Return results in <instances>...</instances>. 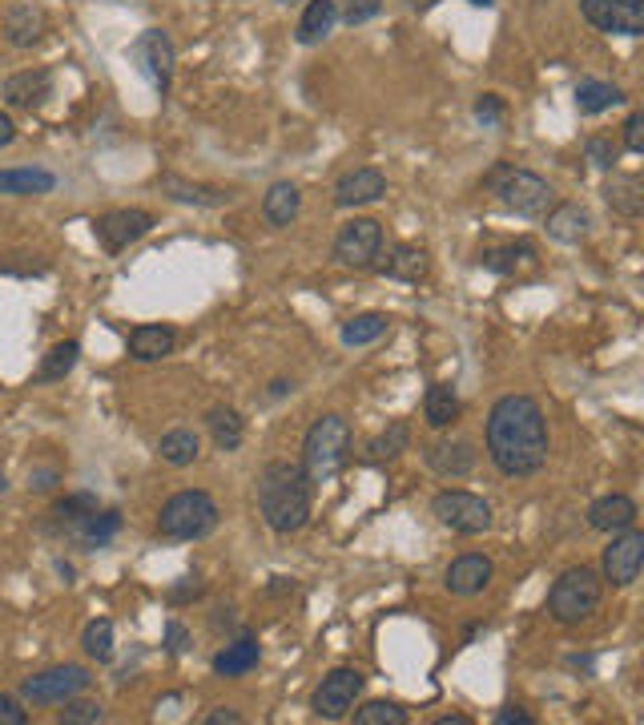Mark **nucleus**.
<instances>
[{"label": "nucleus", "instance_id": "f257e3e1", "mask_svg": "<svg viewBox=\"0 0 644 725\" xmlns=\"http://www.w3.org/2000/svg\"><path fill=\"white\" fill-rule=\"evenodd\" d=\"M487 456L512 480L536 475L548 463V423L532 396H503L487 415Z\"/></svg>", "mask_w": 644, "mask_h": 725}, {"label": "nucleus", "instance_id": "f03ea898", "mask_svg": "<svg viewBox=\"0 0 644 725\" xmlns=\"http://www.w3.org/2000/svg\"><path fill=\"white\" fill-rule=\"evenodd\" d=\"M311 492L315 484L306 480L303 463H287L275 460L266 463L263 475H258V508H263V520L275 532H299L311 520Z\"/></svg>", "mask_w": 644, "mask_h": 725}, {"label": "nucleus", "instance_id": "7ed1b4c3", "mask_svg": "<svg viewBox=\"0 0 644 725\" xmlns=\"http://www.w3.org/2000/svg\"><path fill=\"white\" fill-rule=\"evenodd\" d=\"M351 451V423L342 415H323L303 439V472L311 484H327L342 472Z\"/></svg>", "mask_w": 644, "mask_h": 725}, {"label": "nucleus", "instance_id": "20e7f679", "mask_svg": "<svg viewBox=\"0 0 644 725\" xmlns=\"http://www.w3.org/2000/svg\"><path fill=\"white\" fill-rule=\"evenodd\" d=\"M600 596H605V580L596 577V568H564L548 589V617L560 625H580L600 608Z\"/></svg>", "mask_w": 644, "mask_h": 725}, {"label": "nucleus", "instance_id": "39448f33", "mask_svg": "<svg viewBox=\"0 0 644 725\" xmlns=\"http://www.w3.org/2000/svg\"><path fill=\"white\" fill-rule=\"evenodd\" d=\"M218 528V504L210 492H178L158 516V532L166 541H202Z\"/></svg>", "mask_w": 644, "mask_h": 725}, {"label": "nucleus", "instance_id": "423d86ee", "mask_svg": "<svg viewBox=\"0 0 644 725\" xmlns=\"http://www.w3.org/2000/svg\"><path fill=\"white\" fill-rule=\"evenodd\" d=\"M491 185H496V194H500L503 206H508L512 214H520V218H544L556 202L552 185L532 170H512V166H500V170L491 173Z\"/></svg>", "mask_w": 644, "mask_h": 725}, {"label": "nucleus", "instance_id": "0eeeda50", "mask_svg": "<svg viewBox=\"0 0 644 725\" xmlns=\"http://www.w3.org/2000/svg\"><path fill=\"white\" fill-rule=\"evenodd\" d=\"M432 516L443 528L460 532V536H479V532L491 528V504H487L484 496L463 492V488L439 492V496L432 500Z\"/></svg>", "mask_w": 644, "mask_h": 725}, {"label": "nucleus", "instance_id": "6e6552de", "mask_svg": "<svg viewBox=\"0 0 644 725\" xmlns=\"http://www.w3.org/2000/svg\"><path fill=\"white\" fill-rule=\"evenodd\" d=\"M89 681H93V677H89V669H85V665H53V669L25 677L21 693H25L28 701H37V705H61V701L85 693V689H89Z\"/></svg>", "mask_w": 644, "mask_h": 725}, {"label": "nucleus", "instance_id": "1a4fd4ad", "mask_svg": "<svg viewBox=\"0 0 644 725\" xmlns=\"http://www.w3.org/2000/svg\"><path fill=\"white\" fill-rule=\"evenodd\" d=\"M363 686H367V677L359 669H335L323 677V686L315 689V717H323V722H339V717H347V713L355 710V698L363 693Z\"/></svg>", "mask_w": 644, "mask_h": 725}, {"label": "nucleus", "instance_id": "9d476101", "mask_svg": "<svg viewBox=\"0 0 644 725\" xmlns=\"http://www.w3.org/2000/svg\"><path fill=\"white\" fill-rule=\"evenodd\" d=\"M382 254V226L375 218H355L347 222L335 238V258L342 266H355V270H367L375 266V258Z\"/></svg>", "mask_w": 644, "mask_h": 725}, {"label": "nucleus", "instance_id": "9b49d317", "mask_svg": "<svg viewBox=\"0 0 644 725\" xmlns=\"http://www.w3.org/2000/svg\"><path fill=\"white\" fill-rule=\"evenodd\" d=\"M580 13L600 33H617V37L644 33V0H580Z\"/></svg>", "mask_w": 644, "mask_h": 725}, {"label": "nucleus", "instance_id": "f8f14e48", "mask_svg": "<svg viewBox=\"0 0 644 725\" xmlns=\"http://www.w3.org/2000/svg\"><path fill=\"white\" fill-rule=\"evenodd\" d=\"M130 61L142 69L145 77L154 81V89L158 93H170V81H173V45L166 33L158 28H149L142 37L130 45Z\"/></svg>", "mask_w": 644, "mask_h": 725}, {"label": "nucleus", "instance_id": "ddd939ff", "mask_svg": "<svg viewBox=\"0 0 644 725\" xmlns=\"http://www.w3.org/2000/svg\"><path fill=\"white\" fill-rule=\"evenodd\" d=\"M644 568V532L624 528L617 541L605 548V580L617 589H629Z\"/></svg>", "mask_w": 644, "mask_h": 725}, {"label": "nucleus", "instance_id": "4468645a", "mask_svg": "<svg viewBox=\"0 0 644 725\" xmlns=\"http://www.w3.org/2000/svg\"><path fill=\"white\" fill-rule=\"evenodd\" d=\"M149 230H154V214L149 210H109L93 222V234L101 238V246L113 254L125 251L130 242L145 238Z\"/></svg>", "mask_w": 644, "mask_h": 725}, {"label": "nucleus", "instance_id": "2eb2a0df", "mask_svg": "<svg viewBox=\"0 0 644 725\" xmlns=\"http://www.w3.org/2000/svg\"><path fill=\"white\" fill-rule=\"evenodd\" d=\"M423 460H427V468H432L435 475L460 480V475H467L475 468L479 451H475L472 439H435V444H427Z\"/></svg>", "mask_w": 644, "mask_h": 725}, {"label": "nucleus", "instance_id": "dca6fc26", "mask_svg": "<svg viewBox=\"0 0 644 725\" xmlns=\"http://www.w3.org/2000/svg\"><path fill=\"white\" fill-rule=\"evenodd\" d=\"M382 194H387V178H382L379 170H370V166L342 173L339 182H335V206H342V210H351V206H367V202H379Z\"/></svg>", "mask_w": 644, "mask_h": 725}, {"label": "nucleus", "instance_id": "f3484780", "mask_svg": "<svg viewBox=\"0 0 644 725\" xmlns=\"http://www.w3.org/2000/svg\"><path fill=\"white\" fill-rule=\"evenodd\" d=\"M491 560L487 556H479V553H463V556H455L448 565V589L455 596H475V593H484L487 584H491Z\"/></svg>", "mask_w": 644, "mask_h": 725}, {"label": "nucleus", "instance_id": "a211bd4d", "mask_svg": "<svg viewBox=\"0 0 644 725\" xmlns=\"http://www.w3.org/2000/svg\"><path fill=\"white\" fill-rule=\"evenodd\" d=\"M4 101L16 109H33L40 106L49 93H53V73L49 69H25V73H13L4 81Z\"/></svg>", "mask_w": 644, "mask_h": 725}, {"label": "nucleus", "instance_id": "6ab92c4d", "mask_svg": "<svg viewBox=\"0 0 644 725\" xmlns=\"http://www.w3.org/2000/svg\"><path fill=\"white\" fill-rule=\"evenodd\" d=\"M427 270H432V258H427V251L415 246V242H399V246L387 254V263H379V275L394 278V282H423Z\"/></svg>", "mask_w": 644, "mask_h": 725}, {"label": "nucleus", "instance_id": "aec40b11", "mask_svg": "<svg viewBox=\"0 0 644 725\" xmlns=\"http://www.w3.org/2000/svg\"><path fill=\"white\" fill-rule=\"evenodd\" d=\"M588 524L596 528V532H624V528L636 524V504H632L629 496H620V492L600 496V500H592L588 508Z\"/></svg>", "mask_w": 644, "mask_h": 725}, {"label": "nucleus", "instance_id": "412c9836", "mask_svg": "<svg viewBox=\"0 0 644 725\" xmlns=\"http://www.w3.org/2000/svg\"><path fill=\"white\" fill-rule=\"evenodd\" d=\"M40 33H45V13H40L37 4H13L9 13H4V37H9V45H16V49H33L40 40Z\"/></svg>", "mask_w": 644, "mask_h": 725}, {"label": "nucleus", "instance_id": "4be33fe9", "mask_svg": "<svg viewBox=\"0 0 644 725\" xmlns=\"http://www.w3.org/2000/svg\"><path fill=\"white\" fill-rule=\"evenodd\" d=\"M118 528H121L118 512H89L69 524V536H73L81 548H106V544L118 536Z\"/></svg>", "mask_w": 644, "mask_h": 725}, {"label": "nucleus", "instance_id": "5701e85b", "mask_svg": "<svg viewBox=\"0 0 644 725\" xmlns=\"http://www.w3.org/2000/svg\"><path fill=\"white\" fill-rule=\"evenodd\" d=\"M544 218H548V234H552L556 242H568V246L584 242L592 230L588 210H580V206H572V202H568V206H552Z\"/></svg>", "mask_w": 644, "mask_h": 725}, {"label": "nucleus", "instance_id": "b1692460", "mask_svg": "<svg viewBox=\"0 0 644 725\" xmlns=\"http://www.w3.org/2000/svg\"><path fill=\"white\" fill-rule=\"evenodd\" d=\"M173 347H178V330L173 327H133L130 330V355L142 359V363L166 359Z\"/></svg>", "mask_w": 644, "mask_h": 725}, {"label": "nucleus", "instance_id": "393cba45", "mask_svg": "<svg viewBox=\"0 0 644 725\" xmlns=\"http://www.w3.org/2000/svg\"><path fill=\"white\" fill-rule=\"evenodd\" d=\"M299 206H303V194H299V185L294 182H275L266 190L263 198V218L270 226H290L299 218Z\"/></svg>", "mask_w": 644, "mask_h": 725}, {"label": "nucleus", "instance_id": "a878e982", "mask_svg": "<svg viewBox=\"0 0 644 725\" xmlns=\"http://www.w3.org/2000/svg\"><path fill=\"white\" fill-rule=\"evenodd\" d=\"M624 101V89L612 85V81H596V77H584L576 85V109L584 118H596V113H605V109L620 106Z\"/></svg>", "mask_w": 644, "mask_h": 725}, {"label": "nucleus", "instance_id": "bb28decb", "mask_svg": "<svg viewBox=\"0 0 644 725\" xmlns=\"http://www.w3.org/2000/svg\"><path fill=\"white\" fill-rule=\"evenodd\" d=\"M263 657V645L254 641V637H238L234 645H226L218 657H214V673L218 677H242V673H251Z\"/></svg>", "mask_w": 644, "mask_h": 725}, {"label": "nucleus", "instance_id": "cd10ccee", "mask_svg": "<svg viewBox=\"0 0 644 725\" xmlns=\"http://www.w3.org/2000/svg\"><path fill=\"white\" fill-rule=\"evenodd\" d=\"M605 198L620 218H641V210H644L641 178H636V173H617V178L605 185Z\"/></svg>", "mask_w": 644, "mask_h": 725}, {"label": "nucleus", "instance_id": "c85d7f7f", "mask_svg": "<svg viewBox=\"0 0 644 725\" xmlns=\"http://www.w3.org/2000/svg\"><path fill=\"white\" fill-rule=\"evenodd\" d=\"M460 396H455V387L451 383H432V391L423 399V420L432 423V427H451V423L460 420Z\"/></svg>", "mask_w": 644, "mask_h": 725}, {"label": "nucleus", "instance_id": "c756f323", "mask_svg": "<svg viewBox=\"0 0 644 725\" xmlns=\"http://www.w3.org/2000/svg\"><path fill=\"white\" fill-rule=\"evenodd\" d=\"M57 178L49 170H0V194H16V198H33V194H49Z\"/></svg>", "mask_w": 644, "mask_h": 725}, {"label": "nucleus", "instance_id": "7c9ffc66", "mask_svg": "<svg viewBox=\"0 0 644 725\" xmlns=\"http://www.w3.org/2000/svg\"><path fill=\"white\" fill-rule=\"evenodd\" d=\"M161 190H166L170 198L190 202V206H206V210L230 202V190H218V185H190V182H182V178H173V173L161 178Z\"/></svg>", "mask_w": 644, "mask_h": 725}, {"label": "nucleus", "instance_id": "2f4dec72", "mask_svg": "<svg viewBox=\"0 0 644 725\" xmlns=\"http://www.w3.org/2000/svg\"><path fill=\"white\" fill-rule=\"evenodd\" d=\"M335 21H339V4L335 0H311L303 21H299V40L303 45H318L335 28Z\"/></svg>", "mask_w": 644, "mask_h": 725}, {"label": "nucleus", "instance_id": "473e14b6", "mask_svg": "<svg viewBox=\"0 0 644 725\" xmlns=\"http://www.w3.org/2000/svg\"><path fill=\"white\" fill-rule=\"evenodd\" d=\"M158 451H161V460L170 463V468H190V463L202 456V439H197L190 427H178V432L161 435Z\"/></svg>", "mask_w": 644, "mask_h": 725}, {"label": "nucleus", "instance_id": "72a5a7b5", "mask_svg": "<svg viewBox=\"0 0 644 725\" xmlns=\"http://www.w3.org/2000/svg\"><path fill=\"white\" fill-rule=\"evenodd\" d=\"M206 427H210L218 451L242 448V435H246V427H242V415H238L234 408H214L210 415H206Z\"/></svg>", "mask_w": 644, "mask_h": 725}, {"label": "nucleus", "instance_id": "f704fd0d", "mask_svg": "<svg viewBox=\"0 0 644 725\" xmlns=\"http://www.w3.org/2000/svg\"><path fill=\"white\" fill-rule=\"evenodd\" d=\"M382 335H387V315H379V311L355 315L351 323H342V330H339L342 347H367V343H375V339H382Z\"/></svg>", "mask_w": 644, "mask_h": 725}, {"label": "nucleus", "instance_id": "c9c22d12", "mask_svg": "<svg viewBox=\"0 0 644 725\" xmlns=\"http://www.w3.org/2000/svg\"><path fill=\"white\" fill-rule=\"evenodd\" d=\"M411 444V427L408 423H391L387 432H379L375 439L367 444V460L370 463H382V460H394L399 451H408Z\"/></svg>", "mask_w": 644, "mask_h": 725}, {"label": "nucleus", "instance_id": "e433bc0d", "mask_svg": "<svg viewBox=\"0 0 644 725\" xmlns=\"http://www.w3.org/2000/svg\"><path fill=\"white\" fill-rule=\"evenodd\" d=\"M77 359H81V347L77 343H57L49 355L40 359V367H37V379L40 383H53V379H65L69 371L77 367Z\"/></svg>", "mask_w": 644, "mask_h": 725}, {"label": "nucleus", "instance_id": "4c0bfd02", "mask_svg": "<svg viewBox=\"0 0 644 725\" xmlns=\"http://www.w3.org/2000/svg\"><path fill=\"white\" fill-rule=\"evenodd\" d=\"M81 645L89 653L93 661H109L113 657V620H89L85 625V637H81Z\"/></svg>", "mask_w": 644, "mask_h": 725}, {"label": "nucleus", "instance_id": "58836bf2", "mask_svg": "<svg viewBox=\"0 0 644 725\" xmlns=\"http://www.w3.org/2000/svg\"><path fill=\"white\" fill-rule=\"evenodd\" d=\"M355 725H408V710L394 701H370L355 713Z\"/></svg>", "mask_w": 644, "mask_h": 725}, {"label": "nucleus", "instance_id": "ea45409f", "mask_svg": "<svg viewBox=\"0 0 644 725\" xmlns=\"http://www.w3.org/2000/svg\"><path fill=\"white\" fill-rule=\"evenodd\" d=\"M520 258H536V251L527 246V242H515V246H500V251H487L479 263L487 266V270H496V275H512L515 266H520Z\"/></svg>", "mask_w": 644, "mask_h": 725}, {"label": "nucleus", "instance_id": "a19ab883", "mask_svg": "<svg viewBox=\"0 0 644 725\" xmlns=\"http://www.w3.org/2000/svg\"><path fill=\"white\" fill-rule=\"evenodd\" d=\"M65 710H61V725H97V722H106V710L97 705V701H81V693L77 698H69V701H61Z\"/></svg>", "mask_w": 644, "mask_h": 725}, {"label": "nucleus", "instance_id": "79ce46f5", "mask_svg": "<svg viewBox=\"0 0 644 725\" xmlns=\"http://www.w3.org/2000/svg\"><path fill=\"white\" fill-rule=\"evenodd\" d=\"M584 154H588L592 166H600V170H612L620 158V145L612 142V137H588L584 142Z\"/></svg>", "mask_w": 644, "mask_h": 725}, {"label": "nucleus", "instance_id": "37998d69", "mask_svg": "<svg viewBox=\"0 0 644 725\" xmlns=\"http://www.w3.org/2000/svg\"><path fill=\"white\" fill-rule=\"evenodd\" d=\"M89 512H97V500H93V496H85V492H81V496H65V500L53 508V516L65 528L73 524V520H81V516H89Z\"/></svg>", "mask_w": 644, "mask_h": 725}, {"label": "nucleus", "instance_id": "c03bdc74", "mask_svg": "<svg viewBox=\"0 0 644 725\" xmlns=\"http://www.w3.org/2000/svg\"><path fill=\"white\" fill-rule=\"evenodd\" d=\"M475 121L484 125V130H496L503 121V101L496 97V93H484L479 101H475Z\"/></svg>", "mask_w": 644, "mask_h": 725}, {"label": "nucleus", "instance_id": "a18cd8bd", "mask_svg": "<svg viewBox=\"0 0 644 725\" xmlns=\"http://www.w3.org/2000/svg\"><path fill=\"white\" fill-rule=\"evenodd\" d=\"M624 149L629 154L644 149V113H629V121H624Z\"/></svg>", "mask_w": 644, "mask_h": 725}, {"label": "nucleus", "instance_id": "49530a36", "mask_svg": "<svg viewBox=\"0 0 644 725\" xmlns=\"http://www.w3.org/2000/svg\"><path fill=\"white\" fill-rule=\"evenodd\" d=\"M28 713L21 710V701L9 698V693H0V725H25Z\"/></svg>", "mask_w": 644, "mask_h": 725}, {"label": "nucleus", "instance_id": "de8ad7c7", "mask_svg": "<svg viewBox=\"0 0 644 725\" xmlns=\"http://www.w3.org/2000/svg\"><path fill=\"white\" fill-rule=\"evenodd\" d=\"M379 13V0H351V9H347V25H363L370 16Z\"/></svg>", "mask_w": 644, "mask_h": 725}, {"label": "nucleus", "instance_id": "09e8293b", "mask_svg": "<svg viewBox=\"0 0 644 725\" xmlns=\"http://www.w3.org/2000/svg\"><path fill=\"white\" fill-rule=\"evenodd\" d=\"M166 645H170V653H185V649H190V633H185L178 620L166 625Z\"/></svg>", "mask_w": 644, "mask_h": 725}, {"label": "nucleus", "instance_id": "8fccbe9b", "mask_svg": "<svg viewBox=\"0 0 644 725\" xmlns=\"http://www.w3.org/2000/svg\"><path fill=\"white\" fill-rule=\"evenodd\" d=\"M496 725H532V713H524L520 705H508V710L496 713Z\"/></svg>", "mask_w": 644, "mask_h": 725}, {"label": "nucleus", "instance_id": "3c124183", "mask_svg": "<svg viewBox=\"0 0 644 725\" xmlns=\"http://www.w3.org/2000/svg\"><path fill=\"white\" fill-rule=\"evenodd\" d=\"M13 137H16L13 118H9V113H0V149H4V145H13Z\"/></svg>", "mask_w": 644, "mask_h": 725}, {"label": "nucleus", "instance_id": "603ef678", "mask_svg": "<svg viewBox=\"0 0 644 725\" xmlns=\"http://www.w3.org/2000/svg\"><path fill=\"white\" fill-rule=\"evenodd\" d=\"M238 722H242V717H238L234 710H218V713L206 717V725H238Z\"/></svg>", "mask_w": 644, "mask_h": 725}, {"label": "nucleus", "instance_id": "864d4df0", "mask_svg": "<svg viewBox=\"0 0 644 725\" xmlns=\"http://www.w3.org/2000/svg\"><path fill=\"white\" fill-rule=\"evenodd\" d=\"M57 484V472H37L33 475V484H28V488H37V492H49Z\"/></svg>", "mask_w": 644, "mask_h": 725}, {"label": "nucleus", "instance_id": "5fc2aeb1", "mask_svg": "<svg viewBox=\"0 0 644 725\" xmlns=\"http://www.w3.org/2000/svg\"><path fill=\"white\" fill-rule=\"evenodd\" d=\"M435 725H472V717H463V713H448V717H439Z\"/></svg>", "mask_w": 644, "mask_h": 725}, {"label": "nucleus", "instance_id": "6e6d98bb", "mask_svg": "<svg viewBox=\"0 0 644 725\" xmlns=\"http://www.w3.org/2000/svg\"><path fill=\"white\" fill-rule=\"evenodd\" d=\"M287 391H294V387H290V383H287V379H278V383H270V396H275V399H282V396H287Z\"/></svg>", "mask_w": 644, "mask_h": 725}, {"label": "nucleus", "instance_id": "4d7b16f0", "mask_svg": "<svg viewBox=\"0 0 644 725\" xmlns=\"http://www.w3.org/2000/svg\"><path fill=\"white\" fill-rule=\"evenodd\" d=\"M467 4H475V9H491L496 0H467Z\"/></svg>", "mask_w": 644, "mask_h": 725}, {"label": "nucleus", "instance_id": "13d9d810", "mask_svg": "<svg viewBox=\"0 0 644 725\" xmlns=\"http://www.w3.org/2000/svg\"><path fill=\"white\" fill-rule=\"evenodd\" d=\"M4 488H9V480H4V475H0V492H4Z\"/></svg>", "mask_w": 644, "mask_h": 725}, {"label": "nucleus", "instance_id": "bf43d9fd", "mask_svg": "<svg viewBox=\"0 0 644 725\" xmlns=\"http://www.w3.org/2000/svg\"><path fill=\"white\" fill-rule=\"evenodd\" d=\"M282 4H290V0H282Z\"/></svg>", "mask_w": 644, "mask_h": 725}]
</instances>
